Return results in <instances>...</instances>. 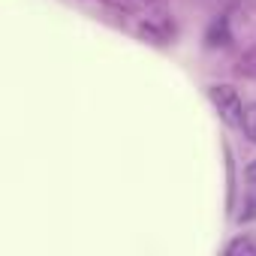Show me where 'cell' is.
<instances>
[{"label": "cell", "instance_id": "3", "mask_svg": "<svg viewBox=\"0 0 256 256\" xmlns=\"http://www.w3.org/2000/svg\"><path fill=\"white\" fill-rule=\"evenodd\" d=\"M226 253H229V256H238V253H241V256H256V241H253V238H235V241L226 247Z\"/></svg>", "mask_w": 256, "mask_h": 256}, {"label": "cell", "instance_id": "4", "mask_svg": "<svg viewBox=\"0 0 256 256\" xmlns=\"http://www.w3.org/2000/svg\"><path fill=\"white\" fill-rule=\"evenodd\" d=\"M244 178H247V184H253V187H256V160H250V163H247Z\"/></svg>", "mask_w": 256, "mask_h": 256}, {"label": "cell", "instance_id": "1", "mask_svg": "<svg viewBox=\"0 0 256 256\" xmlns=\"http://www.w3.org/2000/svg\"><path fill=\"white\" fill-rule=\"evenodd\" d=\"M208 100L217 106V112H220V118L226 120V124H238L241 120V94L232 88V84H214V88H208Z\"/></svg>", "mask_w": 256, "mask_h": 256}, {"label": "cell", "instance_id": "2", "mask_svg": "<svg viewBox=\"0 0 256 256\" xmlns=\"http://www.w3.org/2000/svg\"><path fill=\"white\" fill-rule=\"evenodd\" d=\"M238 126H241V133L256 145V102H247V106L241 108V120H238Z\"/></svg>", "mask_w": 256, "mask_h": 256}]
</instances>
